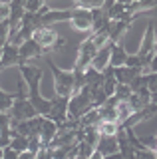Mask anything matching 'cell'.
<instances>
[{
    "label": "cell",
    "mask_w": 157,
    "mask_h": 159,
    "mask_svg": "<svg viewBox=\"0 0 157 159\" xmlns=\"http://www.w3.org/2000/svg\"><path fill=\"white\" fill-rule=\"evenodd\" d=\"M44 4L46 2H42V0H24L22 6H24V12L26 14H38Z\"/></svg>",
    "instance_id": "cell-19"
},
{
    "label": "cell",
    "mask_w": 157,
    "mask_h": 159,
    "mask_svg": "<svg viewBox=\"0 0 157 159\" xmlns=\"http://www.w3.org/2000/svg\"><path fill=\"white\" fill-rule=\"evenodd\" d=\"M153 135H155V139H157V131H155V133H153Z\"/></svg>",
    "instance_id": "cell-24"
},
{
    "label": "cell",
    "mask_w": 157,
    "mask_h": 159,
    "mask_svg": "<svg viewBox=\"0 0 157 159\" xmlns=\"http://www.w3.org/2000/svg\"><path fill=\"white\" fill-rule=\"evenodd\" d=\"M96 151L100 153L101 157H107V155H115V153H119V145H117L115 135H114V137H100V141H97V145H96Z\"/></svg>",
    "instance_id": "cell-10"
},
{
    "label": "cell",
    "mask_w": 157,
    "mask_h": 159,
    "mask_svg": "<svg viewBox=\"0 0 157 159\" xmlns=\"http://www.w3.org/2000/svg\"><path fill=\"white\" fill-rule=\"evenodd\" d=\"M14 106V96L0 88V113H8Z\"/></svg>",
    "instance_id": "cell-15"
},
{
    "label": "cell",
    "mask_w": 157,
    "mask_h": 159,
    "mask_svg": "<svg viewBox=\"0 0 157 159\" xmlns=\"http://www.w3.org/2000/svg\"><path fill=\"white\" fill-rule=\"evenodd\" d=\"M115 113H117V123L119 125H123V123L129 119L131 116H133V109H131V106L127 102H117V106H115Z\"/></svg>",
    "instance_id": "cell-13"
},
{
    "label": "cell",
    "mask_w": 157,
    "mask_h": 159,
    "mask_svg": "<svg viewBox=\"0 0 157 159\" xmlns=\"http://www.w3.org/2000/svg\"><path fill=\"white\" fill-rule=\"evenodd\" d=\"M56 137H58V125L54 121H50V119L44 117L42 127H40V141H42V145L48 147Z\"/></svg>",
    "instance_id": "cell-11"
},
{
    "label": "cell",
    "mask_w": 157,
    "mask_h": 159,
    "mask_svg": "<svg viewBox=\"0 0 157 159\" xmlns=\"http://www.w3.org/2000/svg\"><path fill=\"white\" fill-rule=\"evenodd\" d=\"M50 102H52V107H50V113L46 116V119H50L56 125H60V123H64L68 119V103H70V98L56 96Z\"/></svg>",
    "instance_id": "cell-5"
},
{
    "label": "cell",
    "mask_w": 157,
    "mask_h": 159,
    "mask_svg": "<svg viewBox=\"0 0 157 159\" xmlns=\"http://www.w3.org/2000/svg\"><path fill=\"white\" fill-rule=\"evenodd\" d=\"M127 60V50L123 48V44H114L111 46V54H110V68H123Z\"/></svg>",
    "instance_id": "cell-12"
},
{
    "label": "cell",
    "mask_w": 157,
    "mask_h": 159,
    "mask_svg": "<svg viewBox=\"0 0 157 159\" xmlns=\"http://www.w3.org/2000/svg\"><path fill=\"white\" fill-rule=\"evenodd\" d=\"M18 159H36V155H34L32 151H24V153L18 155Z\"/></svg>",
    "instance_id": "cell-23"
},
{
    "label": "cell",
    "mask_w": 157,
    "mask_h": 159,
    "mask_svg": "<svg viewBox=\"0 0 157 159\" xmlns=\"http://www.w3.org/2000/svg\"><path fill=\"white\" fill-rule=\"evenodd\" d=\"M10 149H14V151L20 155V153L24 151H28V139L26 137H22V135H12L10 139V145H8Z\"/></svg>",
    "instance_id": "cell-16"
},
{
    "label": "cell",
    "mask_w": 157,
    "mask_h": 159,
    "mask_svg": "<svg viewBox=\"0 0 157 159\" xmlns=\"http://www.w3.org/2000/svg\"><path fill=\"white\" fill-rule=\"evenodd\" d=\"M10 20V2H0V22Z\"/></svg>",
    "instance_id": "cell-20"
},
{
    "label": "cell",
    "mask_w": 157,
    "mask_h": 159,
    "mask_svg": "<svg viewBox=\"0 0 157 159\" xmlns=\"http://www.w3.org/2000/svg\"><path fill=\"white\" fill-rule=\"evenodd\" d=\"M70 24L76 32L84 34V36H90L92 34V26H94V18H92L90 10L84 8H74L72 16H70Z\"/></svg>",
    "instance_id": "cell-3"
},
{
    "label": "cell",
    "mask_w": 157,
    "mask_h": 159,
    "mask_svg": "<svg viewBox=\"0 0 157 159\" xmlns=\"http://www.w3.org/2000/svg\"><path fill=\"white\" fill-rule=\"evenodd\" d=\"M58 38H60V34L56 32L54 26H38L36 30H34V34H32V40L44 50V54L50 52V48L56 44Z\"/></svg>",
    "instance_id": "cell-4"
},
{
    "label": "cell",
    "mask_w": 157,
    "mask_h": 159,
    "mask_svg": "<svg viewBox=\"0 0 157 159\" xmlns=\"http://www.w3.org/2000/svg\"><path fill=\"white\" fill-rule=\"evenodd\" d=\"M8 113H10L12 121H16V123L18 121H28V119L38 116L36 109L32 107V103L28 102V99H14V106Z\"/></svg>",
    "instance_id": "cell-6"
},
{
    "label": "cell",
    "mask_w": 157,
    "mask_h": 159,
    "mask_svg": "<svg viewBox=\"0 0 157 159\" xmlns=\"http://www.w3.org/2000/svg\"><path fill=\"white\" fill-rule=\"evenodd\" d=\"M84 141L87 143V145H92L96 149L97 141H100V133H97L96 125H90V127H84Z\"/></svg>",
    "instance_id": "cell-17"
},
{
    "label": "cell",
    "mask_w": 157,
    "mask_h": 159,
    "mask_svg": "<svg viewBox=\"0 0 157 159\" xmlns=\"http://www.w3.org/2000/svg\"><path fill=\"white\" fill-rule=\"evenodd\" d=\"M18 54H20V58H22V62L26 64V60H34V58H40L44 56V50L38 46L36 42L30 38V40H26V42L22 44V46H18Z\"/></svg>",
    "instance_id": "cell-9"
},
{
    "label": "cell",
    "mask_w": 157,
    "mask_h": 159,
    "mask_svg": "<svg viewBox=\"0 0 157 159\" xmlns=\"http://www.w3.org/2000/svg\"><path fill=\"white\" fill-rule=\"evenodd\" d=\"M52 74H54V82H56V96H64V98H72L74 93V72H66L60 70L52 60H48Z\"/></svg>",
    "instance_id": "cell-1"
},
{
    "label": "cell",
    "mask_w": 157,
    "mask_h": 159,
    "mask_svg": "<svg viewBox=\"0 0 157 159\" xmlns=\"http://www.w3.org/2000/svg\"><path fill=\"white\" fill-rule=\"evenodd\" d=\"M97 133H100V137H114L117 133V129H119V123H110V121H97Z\"/></svg>",
    "instance_id": "cell-14"
},
{
    "label": "cell",
    "mask_w": 157,
    "mask_h": 159,
    "mask_svg": "<svg viewBox=\"0 0 157 159\" xmlns=\"http://www.w3.org/2000/svg\"><path fill=\"white\" fill-rule=\"evenodd\" d=\"M131 88L127 86V84H117V88H115V93H114V98L117 99V102H127L131 96Z\"/></svg>",
    "instance_id": "cell-18"
},
{
    "label": "cell",
    "mask_w": 157,
    "mask_h": 159,
    "mask_svg": "<svg viewBox=\"0 0 157 159\" xmlns=\"http://www.w3.org/2000/svg\"><path fill=\"white\" fill-rule=\"evenodd\" d=\"M97 52V48L94 46V42H92V38L87 36L82 40L80 48H78V60H76V66H74V70L76 72H86L87 68L92 66V60H94Z\"/></svg>",
    "instance_id": "cell-2"
},
{
    "label": "cell",
    "mask_w": 157,
    "mask_h": 159,
    "mask_svg": "<svg viewBox=\"0 0 157 159\" xmlns=\"http://www.w3.org/2000/svg\"><path fill=\"white\" fill-rule=\"evenodd\" d=\"M111 46H114V42H110L107 46L104 48H100L96 52V56L94 60H92V70H96V72H100V74H104V70L105 68H110V54H111Z\"/></svg>",
    "instance_id": "cell-8"
},
{
    "label": "cell",
    "mask_w": 157,
    "mask_h": 159,
    "mask_svg": "<svg viewBox=\"0 0 157 159\" xmlns=\"http://www.w3.org/2000/svg\"><path fill=\"white\" fill-rule=\"evenodd\" d=\"M2 159H18V153L14 149L6 147V149H2Z\"/></svg>",
    "instance_id": "cell-22"
},
{
    "label": "cell",
    "mask_w": 157,
    "mask_h": 159,
    "mask_svg": "<svg viewBox=\"0 0 157 159\" xmlns=\"http://www.w3.org/2000/svg\"><path fill=\"white\" fill-rule=\"evenodd\" d=\"M22 58L20 54H18V48L12 46V44H6V46L2 48V58H0V70L8 68V66H22Z\"/></svg>",
    "instance_id": "cell-7"
},
{
    "label": "cell",
    "mask_w": 157,
    "mask_h": 159,
    "mask_svg": "<svg viewBox=\"0 0 157 159\" xmlns=\"http://www.w3.org/2000/svg\"><path fill=\"white\" fill-rule=\"evenodd\" d=\"M135 159H157V155L153 151H147V149H145V151H137Z\"/></svg>",
    "instance_id": "cell-21"
}]
</instances>
